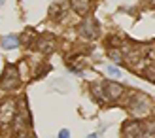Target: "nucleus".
Segmentation results:
<instances>
[{
  "mask_svg": "<svg viewBox=\"0 0 155 138\" xmlns=\"http://www.w3.org/2000/svg\"><path fill=\"white\" fill-rule=\"evenodd\" d=\"M127 108L133 112L136 117H142V116H146V113L151 110V100H150V98L146 97L144 93H134L133 98L129 100Z\"/></svg>",
  "mask_w": 155,
  "mask_h": 138,
  "instance_id": "f257e3e1",
  "label": "nucleus"
},
{
  "mask_svg": "<svg viewBox=\"0 0 155 138\" xmlns=\"http://www.w3.org/2000/svg\"><path fill=\"white\" fill-rule=\"evenodd\" d=\"M2 87L6 91H15L19 87V70H17V66L15 64H6L4 68V74H2Z\"/></svg>",
  "mask_w": 155,
  "mask_h": 138,
  "instance_id": "f03ea898",
  "label": "nucleus"
},
{
  "mask_svg": "<svg viewBox=\"0 0 155 138\" xmlns=\"http://www.w3.org/2000/svg\"><path fill=\"white\" fill-rule=\"evenodd\" d=\"M15 100H6L0 104V129H10L15 117Z\"/></svg>",
  "mask_w": 155,
  "mask_h": 138,
  "instance_id": "7ed1b4c3",
  "label": "nucleus"
},
{
  "mask_svg": "<svg viewBox=\"0 0 155 138\" xmlns=\"http://www.w3.org/2000/svg\"><path fill=\"white\" fill-rule=\"evenodd\" d=\"M98 23L95 17H91V15H85V19L81 21L80 25V34L83 38H87V40H95V38L98 36Z\"/></svg>",
  "mask_w": 155,
  "mask_h": 138,
  "instance_id": "20e7f679",
  "label": "nucleus"
},
{
  "mask_svg": "<svg viewBox=\"0 0 155 138\" xmlns=\"http://www.w3.org/2000/svg\"><path fill=\"white\" fill-rule=\"evenodd\" d=\"M123 133H125L129 138H144V134H146L144 125H142L138 119H134V121H127V123L123 125Z\"/></svg>",
  "mask_w": 155,
  "mask_h": 138,
  "instance_id": "39448f33",
  "label": "nucleus"
},
{
  "mask_svg": "<svg viewBox=\"0 0 155 138\" xmlns=\"http://www.w3.org/2000/svg\"><path fill=\"white\" fill-rule=\"evenodd\" d=\"M102 91L106 95V100H117L123 95V85H119V83H115V81H104Z\"/></svg>",
  "mask_w": 155,
  "mask_h": 138,
  "instance_id": "423d86ee",
  "label": "nucleus"
},
{
  "mask_svg": "<svg viewBox=\"0 0 155 138\" xmlns=\"http://www.w3.org/2000/svg\"><path fill=\"white\" fill-rule=\"evenodd\" d=\"M36 48L40 49L42 53H51L53 49H55V36H53V34H42V36H38Z\"/></svg>",
  "mask_w": 155,
  "mask_h": 138,
  "instance_id": "0eeeda50",
  "label": "nucleus"
},
{
  "mask_svg": "<svg viewBox=\"0 0 155 138\" xmlns=\"http://www.w3.org/2000/svg\"><path fill=\"white\" fill-rule=\"evenodd\" d=\"M70 8L78 15H87L91 8V0H70Z\"/></svg>",
  "mask_w": 155,
  "mask_h": 138,
  "instance_id": "6e6552de",
  "label": "nucleus"
},
{
  "mask_svg": "<svg viewBox=\"0 0 155 138\" xmlns=\"http://www.w3.org/2000/svg\"><path fill=\"white\" fill-rule=\"evenodd\" d=\"M0 45H2L4 49H15L19 45V38L15 36V34H8L2 38V42H0Z\"/></svg>",
  "mask_w": 155,
  "mask_h": 138,
  "instance_id": "1a4fd4ad",
  "label": "nucleus"
},
{
  "mask_svg": "<svg viewBox=\"0 0 155 138\" xmlns=\"http://www.w3.org/2000/svg\"><path fill=\"white\" fill-rule=\"evenodd\" d=\"M91 89H93V95L98 98V102H106V95H104L102 87H100V85H93Z\"/></svg>",
  "mask_w": 155,
  "mask_h": 138,
  "instance_id": "9d476101",
  "label": "nucleus"
},
{
  "mask_svg": "<svg viewBox=\"0 0 155 138\" xmlns=\"http://www.w3.org/2000/svg\"><path fill=\"white\" fill-rule=\"evenodd\" d=\"M108 55H110L114 61H117V63H119V61H123V53H121L119 49H115V48H110V49H108Z\"/></svg>",
  "mask_w": 155,
  "mask_h": 138,
  "instance_id": "9b49d317",
  "label": "nucleus"
},
{
  "mask_svg": "<svg viewBox=\"0 0 155 138\" xmlns=\"http://www.w3.org/2000/svg\"><path fill=\"white\" fill-rule=\"evenodd\" d=\"M108 74H110V76H115V78H117V76H121L119 70H117L115 66H108Z\"/></svg>",
  "mask_w": 155,
  "mask_h": 138,
  "instance_id": "f8f14e48",
  "label": "nucleus"
},
{
  "mask_svg": "<svg viewBox=\"0 0 155 138\" xmlns=\"http://www.w3.org/2000/svg\"><path fill=\"white\" fill-rule=\"evenodd\" d=\"M59 138H70V131H68V129H61V131H59Z\"/></svg>",
  "mask_w": 155,
  "mask_h": 138,
  "instance_id": "ddd939ff",
  "label": "nucleus"
},
{
  "mask_svg": "<svg viewBox=\"0 0 155 138\" xmlns=\"http://www.w3.org/2000/svg\"><path fill=\"white\" fill-rule=\"evenodd\" d=\"M19 138H32V136H30V134H21Z\"/></svg>",
  "mask_w": 155,
  "mask_h": 138,
  "instance_id": "4468645a",
  "label": "nucleus"
},
{
  "mask_svg": "<svg viewBox=\"0 0 155 138\" xmlns=\"http://www.w3.org/2000/svg\"><path fill=\"white\" fill-rule=\"evenodd\" d=\"M87 138H97V134H89V136H87Z\"/></svg>",
  "mask_w": 155,
  "mask_h": 138,
  "instance_id": "2eb2a0df",
  "label": "nucleus"
},
{
  "mask_svg": "<svg viewBox=\"0 0 155 138\" xmlns=\"http://www.w3.org/2000/svg\"><path fill=\"white\" fill-rule=\"evenodd\" d=\"M150 2H151V4H153V6H155V0H150Z\"/></svg>",
  "mask_w": 155,
  "mask_h": 138,
  "instance_id": "dca6fc26",
  "label": "nucleus"
},
{
  "mask_svg": "<svg viewBox=\"0 0 155 138\" xmlns=\"http://www.w3.org/2000/svg\"><path fill=\"white\" fill-rule=\"evenodd\" d=\"M0 2H4V0H0Z\"/></svg>",
  "mask_w": 155,
  "mask_h": 138,
  "instance_id": "f3484780",
  "label": "nucleus"
}]
</instances>
